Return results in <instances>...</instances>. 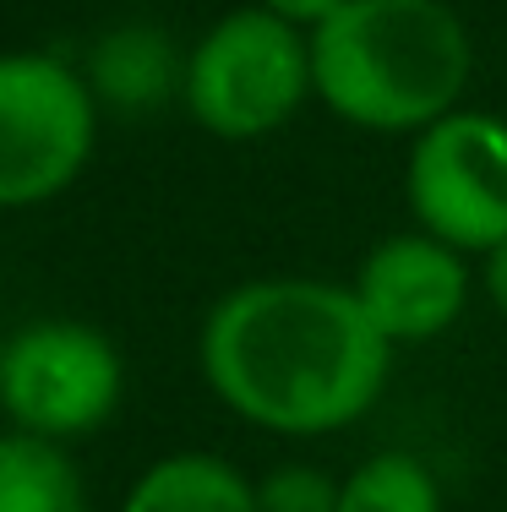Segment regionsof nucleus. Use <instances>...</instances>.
Returning a JSON list of instances; mask_svg holds the SVG:
<instances>
[{
    "label": "nucleus",
    "instance_id": "nucleus-1",
    "mask_svg": "<svg viewBox=\"0 0 507 512\" xmlns=\"http://www.w3.org/2000/svg\"><path fill=\"white\" fill-rule=\"evenodd\" d=\"M213 398L273 436L355 425L388 387L393 344L355 289L328 278H251L213 300L197 333Z\"/></svg>",
    "mask_w": 507,
    "mask_h": 512
},
{
    "label": "nucleus",
    "instance_id": "nucleus-2",
    "mask_svg": "<svg viewBox=\"0 0 507 512\" xmlns=\"http://www.w3.org/2000/svg\"><path fill=\"white\" fill-rule=\"evenodd\" d=\"M475 44L448 0H344L311 28V93L355 131L415 137L464 104Z\"/></svg>",
    "mask_w": 507,
    "mask_h": 512
},
{
    "label": "nucleus",
    "instance_id": "nucleus-3",
    "mask_svg": "<svg viewBox=\"0 0 507 512\" xmlns=\"http://www.w3.org/2000/svg\"><path fill=\"white\" fill-rule=\"evenodd\" d=\"M186 109L208 137L257 142L295 120L311 93V33L262 6L224 11L186 55Z\"/></svg>",
    "mask_w": 507,
    "mask_h": 512
},
{
    "label": "nucleus",
    "instance_id": "nucleus-4",
    "mask_svg": "<svg viewBox=\"0 0 507 512\" xmlns=\"http://www.w3.org/2000/svg\"><path fill=\"white\" fill-rule=\"evenodd\" d=\"M99 104L60 55H0V213L55 202L88 169Z\"/></svg>",
    "mask_w": 507,
    "mask_h": 512
},
{
    "label": "nucleus",
    "instance_id": "nucleus-5",
    "mask_svg": "<svg viewBox=\"0 0 507 512\" xmlns=\"http://www.w3.org/2000/svg\"><path fill=\"white\" fill-rule=\"evenodd\" d=\"M126 365L104 327L44 316L0 338V409L11 431L82 442L120 409Z\"/></svg>",
    "mask_w": 507,
    "mask_h": 512
},
{
    "label": "nucleus",
    "instance_id": "nucleus-6",
    "mask_svg": "<svg viewBox=\"0 0 507 512\" xmlns=\"http://www.w3.org/2000/svg\"><path fill=\"white\" fill-rule=\"evenodd\" d=\"M404 202L415 229L464 256L507 240V115L458 104L437 126L409 137Z\"/></svg>",
    "mask_w": 507,
    "mask_h": 512
},
{
    "label": "nucleus",
    "instance_id": "nucleus-7",
    "mask_svg": "<svg viewBox=\"0 0 507 512\" xmlns=\"http://www.w3.org/2000/svg\"><path fill=\"white\" fill-rule=\"evenodd\" d=\"M355 300L371 316L382 338L398 344H431L464 316L469 300V256L453 251L448 240L409 229L388 235L366 251L355 273Z\"/></svg>",
    "mask_w": 507,
    "mask_h": 512
},
{
    "label": "nucleus",
    "instance_id": "nucleus-8",
    "mask_svg": "<svg viewBox=\"0 0 507 512\" xmlns=\"http://www.w3.org/2000/svg\"><path fill=\"white\" fill-rule=\"evenodd\" d=\"M120 512H257V485L219 453H169L131 480Z\"/></svg>",
    "mask_w": 507,
    "mask_h": 512
},
{
    "label": "nucleus",
    "instance_id": "nucleus-9",
    "mask_svg": "<svg viewBox=\"0 0 507 512\" xmlns=\"http://www.w3.org/2000/svg\"><path fill=\"white\" fill-rule=\"evenodd\" d=\"M0 512H88L82 469L66 442L0 431Z\"/></svg>",
    "mask_w": 507,
    "mask_h": 512
},
{
    "label": "nucleus",
    "instance_id": "nucleus-10",
    "mask_svg": "<svg viewBox=\"0 0 507 512\" xmlns=\"http://www.w3.org/2000/svg\"><path fill=\"white\" fill-rule=\"evenodd\" d=\"M338 512H448L442 485L415 453H377L338 480Z\"/></svg>",
    "mask_w": 507,
    "mask_h": 512
},
{
    "label": "nucleus",
    "instance_id": "nucleus-11",
    "mask_svg": "<svg viewBox=\"0 0 507 512\" xmlns=\"http://www.w3.org/2000/svg\"><path fill=\"white\" fill-rule=\"evenodd\" d=\"M257 485V512H338V480L311 463H279Z\"/></svg>",
    "mask_w": 507,
    "mask_h": 512
},
{
    "label": "nucleus",
    "instance_id": "nucleus-12",
    "mask_svg": "<svg viewBox=\"0 0 507 512\" xmlns=\"http://www.w3.org/2000/svg\"><path fill=\"white\" fill-rule=\"evenodd\" d=\"M262 11H273V17H284L289 28H300V33H311V28H322V22L333 17L344 0H257Z\"/></svg>",
    "mask_w": 507,
    "mask_h": 512
},
{
    "label": "nucleus",
    "instance_id": "nucleus-13",
    "mask_svg": "<svg viewBox=\"0 0 507 512\" xmlns=\"http://www.w3.org/2000/svg\"><path fill=\"white\" fill-rule=\"evenodd\" d=\"M480 284H486V300H491V306L507 316V240L480 256Z\"/></svg>",
    "mask_w": 507,
    "mask_h": 512
}]
</instances>
